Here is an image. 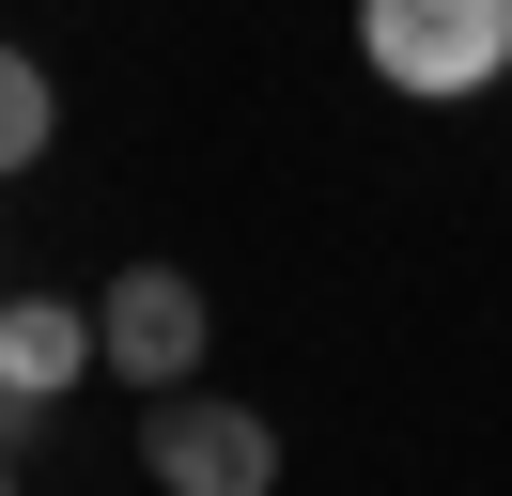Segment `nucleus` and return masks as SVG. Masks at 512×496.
<instances>
[{"label": "nucleus", "mask_w": 512, "mask_h": 496, "mask_svg": "<svg viewBox=\"0 0 512 496\" xmlns=\"http://www.w3.org/2000/svg\"><path fill=\"white\" fill-rule=\"evenodd\" d=\"M357 47L388 93H481L512 78V0H357Z\"/></svg>", "instance_id": "f257e3e1"}, {"label": "nucleus", "mask_w": 512, "mask_h": 496, "mask_svg": "<svg viewBox=\"0 0 512 496\" xmlns=\"http://www.w3.org/2000/svg\"><path fill=\"white\" fill-rule=\"evenodd\" d=\"M140 465H156V496H264L280 481V434L187 372V388H140Z\"/></svg>", "instance_id": "f03ea898"}, {"label": "nucleus", "mask_w": 512, "mask_h": 496, "mask_svg": "<svg viewBox=\"0 0 512 496\" xmlns=\"http://www.w3.org/2000/svg\"><path fill=\"white\" fill-rule=\"evenodd\" d=\"M94 341H109V372H125V388H187L202 341H218V310H202L187 264H125V279L94 295Z\"/></svg>", "instance_id": "7ed1b4c3"}, {"label": "nucleus", "mask_w": 512, "mask_h": 496, "mask_svg": "<svg viewBox=\"0 0 512 496\" xmlns=\"http://www.w3.org/2000/svg\"><path fill=\"white\" fill-rule=\"evenodd\" d=\"M94 357H109V341H94V310H78V295H0V388L63 403Z\"/></svg>", "instance_id": "20e7f679"}, {"label": "nucleus", "mask_w": 512, "mask_h": 496, "mask_svg": "<svg viewBox=\"0 0 512 496\" xmlns=\"http://www.w3.org/2000/svg\"><path fill=\"white\" fill-rule=\"evenodd\" d=\"M47 140H63V93H47L32 47H0V171H32Z\"/></svg>", "instance_id": "39448f33"}, {"label": "nucleus", "mask_w": 512, "mask_h": 496, "mask_svg": "<svg viewBox=\"0 0 512 496\" xmlns=\"http://www.w3.org/2000/svg\"><path fill=\"white\" fill-rule=\"evenodd\" d=\"M0 496H16V465H0Z\"/></svg>", "instance_id": "423d86ee"}]
</instances>
